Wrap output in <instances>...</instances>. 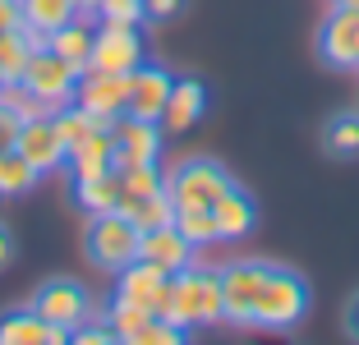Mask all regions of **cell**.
<instances>
[{
  "label": "cell",
  "instance_id": "cell-1",
  "mask_svg": "<svg viewBox=\"0 0 359 345\" xmlns=\"http://www.w3.org/2000/svg\"><path fill=\"white\" fill-rule=\"evenodd\" d=\"M157 318H170L175 327H212V323H226V299H222V272H184L170 276V290L166 304L157 309Z\"/></svg>",
  "mask_w": 359,
  "mask_h": 345
},
{
  "label": "cell",
  "instance_id": "cell-2",
  "mask_svg": "<svg viewBox=\"0 0 359 345\" xmlns=\"http://www.w3.org/2000/svg\"><path fill=\"white\" fill-rule=\"evenodd\" d=\"M309 309V285L304 276H295L290 267H267L263 290L254 299V327H267V332H285L295 327Z\"/></svg>",
  "mask_w": 359,
  "mask_h": 345
},
{
  "label": "cell",
  "instance_id": "cell-3",
  "mask_svg": "<svg viewBox=\"0 0 359 345\" xmlns=\"http://www.w3.org/2000/svg\"><path fill=\"white\" fill-rule=\"evenodd\" d=\"M138 240H143V230H138L120 208L116 212H97L93 226H88V258H93L97 267L120 272V267H129V262L138 258Z\"/></svg>",
  "mask_w": 359,
  "mask_h": 345
},
{
  "label": "cell",
  "instance_id": "cell-4",
  "mask_svg": "<svg viewBox=\"0 0 359 345\" xmlns=\"http://www.w3.org/2000/svg\"><path fill=\"white\" fill-rule=\"evenodd\" d=\"M231 184H235L231 170H226L222 161H208V157L184 161V166H180L175 175L166 180L170 198H175V212H180V208H212V203L222 198Z\"/></svg>",
  "mask_w": 359,
  "mask_h": 345
},
{
  "label": "cell",
  "instance_id": "cell-5",
  "mask_svg": "<svg viewBox=\"0 0 359 345\" xmlns=\"http://www.w3.org/2000/svg\"><path fill=\"white\" fill-rule=\"evenodd\" d=\"M79 74H83V69H74V65L65 60V55H55L51 46H37V51H32V60H28V69H23V83L42 97L51 111H60V106L74 102Z\"/></svg>",
  "mask_w": 359,
  "mask_h": 345
},
{
  "label": "cell",
  "instance_id": "cell-6",
  "mask_svg": "<svg viewBox=\"0 0 359 345\" xmlns=\"http://www.w3.org/2000/svg\"><path fill=\"white\" fill-rule=\"evenodd\" d=\"M74 102L88 115H97L102 125L120 120L129 111V74H111V69H83L74 88Z\"/></svg>",
  "mask_w": 359,
  "mask_h": 345
},
{
  "label": "cell",
  "instance_id": "cell-7",
  "mask_svg": "<svg viewBox=\"0 0 359 345\" xmlns=\"http://www.w3.org/2000/svg\"><path fill=\"white\" fill-rule=\"evenodd\" d=\"M32 309H37V318H42L46 327H65V332H74V327L88 318V295H83V285L69 281V276H51V281H42V290H37Z\"/></svg>",
  "mask_w": 359,
  "mask_h": 345
},
{
  "label": "cell",
  "instance_id": "cell-8",
  "mask_svg": "<svg viewBox=\"0 0 359 345\" xmlns=\"http://www.w3.org/2000/svg\"><path fill=\"white\" fill-rule=\"evenodd\" d=\"M267 267L263 262H231L222 272V299H226V323L254 327V299L263 290Z\"/></svg>",
  "mask_w": 359,
  "mask_h": 345
},
{
  "label": "cell",
  "instance_id": "cell-9",
  "mask_svg": "<svg viewBox=\"0 0 359 345\" xmlns=\"http://www.w3.org/2000/svg\"><path fill=\"white\" fill-rule=\"evenodd\" d=\"M143 65V42L138 32L125 23H102L97 28V46H93V65L88 69H111V74H134Z\"/></svg>",
  "mask_w": 359,
  "mask_h": 345
},
{
  "label": "cell",
  "instance_id": "cell-10",
  "mask_svg": "<svg viewBox=\"0 0 359 345\" xmlns=\"http://www.w3.org/2000/svg\"><path fill=\"white\" fill-rule=\"evenodd\" d=\"M116 134V166H138V161H157L161 157V125L157 120H138V115H120L111 120Z\"/></svg>",
  "mask_w": 359,
  "mask_h": 345
},
{
  "label": "cell",
  "instance_id": "cell-11",
  "mask_svg": "<svg viewBox=\"0 0 359 345\" xmlns=\"http://www.w3.org/2000/svg\"><path fill=\"white\" fill-rule=\"evenodd\" d=\"M318 51H323L327 65H337V69H359V10L337 5L327 14V23H323Z\"/></svg>",
  "mask_w": 359,
  "mask_h": 345
},
{
  "label": "cell",
  "instance_id": "cell-12",
  "mask_svg": "<svg viewBox=\"0 0 359 345\" xmlns=\"http://www.w3.org/2000/svg\"><path fill=\"white\" fill-rule=\"evenodd\" d=\"M138 258L152 262V267H161L166 276H175V272H184V267H194V244L180 235L175 221H166V226L143 230V240H138Z\"/></svg>",
  "mask_w": 359,
  "mask_h": 345
},
{
  "label": "cell",
  "instance_id": "cell-13",
  "mask_svg": "<svg viewBox=\"0 0 359 345\" xmlns=\"http://www.w3.org/2000/svg\"><path fill=\"white\" fill-rule=\"evenodd\" d=\"M166 290H170V276L161 272V267H152V262H143V258H134L129 267L116 272V299H129V304H138V309H152V313H157L161 304H166Z\"/></svg>",
  "mask_w": 359,
  "mask_h": 345
},
{
  "label": "cell",
  "instance_id": "cell-14",
  "mask_svg": "<svg viewBox=\"0 0 359 345\" xmlns=\"http://www.w3.org/2000/svg\"><path fill=\"white\" fill-rule=\"evenodd\" d=\"M23 152V157L37 166V175H46V170H55V166H65V143H60V134H55V125H51V115H37V120H23V129H19V143H14Z\"/></svg>",
  "mask_w": 359,
  "mask_h": 345
},
{
  "label": "cell",
  "instance_id": "cell-15",
  "mask_svg": "<svg viewBox=\"0 0 359 345\" xmlns=\"http://www.w3.org/2000/svg\"><path fill=\"white\" fill-rule=\"evenodd\" d=\"M170 83H175V79H170L161 65H138V69L129 74V115H138V120H161Z\"/></svg>",
  "mask_w": 359,
  "mask_h": 345
},
{
  "label": "cell",
  "instance_id": "cell-16",
  "mask_svg": "<svg viewBox=\"0 0 359 345\" xmlns=\"http://www.w3.org/2000/svg\"><path fill=\"white\" fill-rule=\"evenodd\" d=\"M203 106H208V93H203L198 79H175L157 125L166 129V134H184V129H194L203 120Z\"/></svg>",
  "mask_w": 359,
  "mask_h": 345
},
{
  "label": "cell",
  "instance_id": "cell-17",
  "mask_svg": "<svg viewBox=\"0 0 359 345\" xmlns=\"http://www.w3.org/2000/svg\"><path fill=\"white\" fill-rule=\"evenodd\" d=\"M65 161H69L74 184H79V180H93V175L116 170V134H111V125H97L79 147H69V157H65Z\"/></svg>",
  "mask_w": 359,
  "mask_h": 345
},
{
  "label": "cell",
  "instance_id": "cell-18",
  "mask_svg": "<svg viewBox=\"0 0 359 345\" xmlns=\"http://www.w3.org/2000/svg\"><path fill=\"white\" fill-rule=\"evenodd\" d=\"M212 221H217V240H240V235L254 230V198L240 184H231L212 203Z\"/></svg>",
  "mask_w": 359,
  "mask_h": 345
},
{
  "label": "cell",
  "instance_id": "cell-19",
  "mask_svg": "<svg viewBox=\"0 0 359 345\" xmlns=\"http://www.w3.org/2000/svg\"><path fill=\"white\" fill-rule=\"evenodd\" d=\"M46 46H51L55 55H65L74 69H88V65H93V46H97V28L83 14H74L65 28H55L51 37H46Z\"/></svg>",
  "mask_w": 359,
  "mask_h": 345
},
{
  "label": "cell",
  "instance_id": "cell-20",
  "mask_svg": "<svg viewBox=\"0 0 359 345\" xmlns=\"http://www.w3.org/2000/svg\"><path fill=\"white\" fill-rule=\"evenodd\" d=\"M37 46H46V37L32 32L28 23L0 32V74H5V79H23V69H28V60H32Z\"/></svg>",
  "mask_w": 359,
  "mask_h": 345
},
{
  "label": "cell",
  "instance_id": "cell-21",
  "mask_svg": "<svg viewBox=\"0 0 359 345\" xmlns=\"http://www.w3.org/2000/svg\"><path fill=\"white\" fill-rule=\"evenodd\" d=\"M74 203L88 212V217H97V212H116L120 208V170H106V175L79 180Z\"/></svg>",
  "mask_w": 359,
  "mask_h": 345
},
{
  "label": "cell",
  "instance_id": "cell-22",
  "mask_svg": "<svg viewBox=\"0 0 359 345\" xmlns=\"http://www.w3.org/2000/svg\"><path fill=\"white\" fill-rule=\"evenodd\" d=\"M0 345H51V327L37 318V309H14L0 318Z\"/></svg>",
  "mask_w": 359,
  "mask_h": 345
},
{
  "label": "cell",
  "instance_id": "cell-23",
  "mask_svg": "<svg viewBox=\"0 0 359 345\" xmlns=\"http://www.w3.org/2000/svg\"><path fill=\"white\" fill-rule=\"evenodd\" d=\"M19 5H23V23L32 32H42V37H51L55 28H65L79 14L74 0H19Z\"/></svg>",
  "mask_w": 359,
  "mask_h": 345
},
{
  "label": "cell",
  "instance_id": "cell-24",
  "mask_svg": "<svg viewBox=\"0 0 359 345\" xmlns=\"http://www.w3.org/2000/svg\"><path fill=\"white\" fill-rule=\"evenodd\" d=\"M116 170H120V203H143V198H152V194H161V189H166V180H161L157 161L116 166Z\"/></svg>",
  "mask_w": 359,
  "mask_h": 345
},
{
  "label": "cell",
  "instance_id": "cell-25",
  "mask_svg": "<svg viewBox=\"0 0 359 345\" xmlns=\"http://www.w3.org/2000/svg\"><path fill=\"white\" fill-rule=\"evenodd\" d=\"M37 184V166L23 157L19 147H5L0 152V198H19Z\"/></svg>",
  "mask_w": 359,
  "mask_h": 345
},
{
  "label": "cell",
  "instance_id": "cell-26",
  "mask_svg": "<svg viewBox=\"0 0 359 345\" xmlns=\"http://www.w3.org/2000/svg\"><path fill=\"white\" fill-rule=\"evenodd\" d=\"M120 212H125L138 230H152V226L175 221V198H170V189H161V194H152V198H143V203H120Z\"/></svg>",
  "mask_w": 359,
  "mask_h": 345
},
{
  "label": "cell",
  "instance_id": "cell-27",
  "mask_svg": "<svg viewBox=\"0 0 359 345\" xmlns=\"http://www.w3.org/2000/svg\"><path fill=\"white\" fill-rule=\"evenodd\" d=\"M51 125H55V134H60L65 152H69V147H79L97 125H102V120H97V115H88L83 106L74 102V106H60V111H51Z\"/></svg>",
  "mask_w": 359,
  "mask_h": 345
},
{
  "label": "cell",
  "instance_id": "cell-28",
  "mask_svg": "<svg viewBox=\"0 0 359 345\" xmlns=\"http://www.w3.org/2000/svg\"><path fill=\"white\" fill-rule=\"evenodd\" d=\"M0 102L10 106L19 120H37V115H51V106H46L42 97L32 93L23 79H5V83H0Z\"/></svg>",
  "mask_w": 359,
  "mask_h": 345
},
{
  "label": "cell",
  "instance_id": "cell-29",
  "mask_svg": "<svg viewBox=\"0 0 359 345\" xmlns=\"http://www.w3.org/2000/svg\"><path fill=\"white\" fill-rule=\"evenodd\" d=\"M148 318H152V309H138V304H129V299H116L111 313H106V323H111L116 341H138V332L148 327Z\"/></svg>",
  "mask_w": 359,
  "mask_h": 345
},
{
  "label": "cell",
  "instance_id": "cell-30",
  "mask_svg": "<svg viewBox=\"0 0 359 345\" xmlns=\"http://www.w3.org/2000/svg\"><path fill=\"white\" fill-rule=\"evenodd\" d=\"M175 226H180V235H184L194 249L217 240V221H212V208H180V212H175Z\"/></svg>",
  "mask_w": 359,
  "mask_h": 345
},
{
  "label": "cell",
  "instance_id": "cell-31",
  "mask_svg": "<svg viewBox=\"0 0 359 345\" xmlns=\"http://www.w3.org/2000/svg\"><path fill=\"white\" fill-rule=\"evenodd\" d=\"M327 147L337 152V157H350V152H359V115H337L327 125Z\"/></svg>",
  "mask_w": 359,
  "mask_h": 345
},
{
  "label": "cell",
  "instance_id": "cell-32",
  "mask_svg": "<svg viewBox=\"0 0 359 345\" xmlns=\"http://www.w3.org/2000/svg\"><path fill=\"white\" fill-rule=\"evenodd\" d=\"M180 341H184V327H175L170 318H157V313H152L148 327L138 332L134 345H180Z\"/></svg>",
  "mask_w": 359,
  "mask_h": 345
},
{
  "label": "cell",
  "instance_id": "cell-33",
  "mask_svg": "<svg viewBox=\"0 0 359 345\" xmlns=\"http://www.w3.org/2000/svg\"><path fill=\"white\" fill-rule=\"evenodd\" d=\"M102 23H125V28H138L143 23V0H102Z\"/></svg>",
  "mask_w": 359,
  "mask_h": 345
},
{
  "label": "cell",
  "instance_id": "cell-34",
  "mask_svg": "<svg viewBox=\"0 0 359 345\" xmlns=\"http://www.w3.org/2000/svg\"><path fill=\"white\" fill-rule=\"evenodd\" d=\"M69 341H79V345H106V341H116V332H111V323H79L74 332H69Z\"/></svg>",
  "mask_w": 359,
  "mask_h": 345
},
{
  "label": "cell",
  "instance_id": "cell-35",
  "mask_svg": "<svg viewBox=\"0 0 359 345\" xmlns=\"http://www.w3.org/2000/svg\"><path fill=\"white\" fill-rule=\"evenodd\" d=\"M19 129H23V120H19V115H14L5 102H0V152L19 143Z\"/></svg>",
  "mask_w": 359,
  "mask_h": 345
},
{
  "label": "cell",
  "instance_id": "cell-36",
  "mask_svg": "<svg viewBox=\"0 0 359 345\" xmlns=\"http://www.w3.org/2000/svg\"><path fill=\"white\" fill-rule=\"evenodd\" d=\"M180 5L184 0H143V19H170V14H180Z\"/></svg>",
  "mask_w": 359,
  "mask_h": 345
},
{
  "label": "cell",
  "instance_id": "cell-37",
  "mask_svg": "<svg viewBox=\"0 0 359 345\" xmlns=\"http://www.w3.org/2000/svg\"><path fill=\"white\" fill-rule=\"evenodd\" d=\"M23 23V5L19 0H0V32H10Z\"/></svg>",
  "mask_w": 359,
  "mask_h": 345
},
{
  "label": "cell",
  "instance_id": "cell-38",
  "mask_svg": "<svg viewBox=\"0 0 359 345\" xmlns=\"http://www.w3.org/2000/svg\"><path fill=\"white\" fill-rule=\"evenodd\" d=\"M10 262H14V235L0 226V267H10Z\"/></svg>",
  "mask_w": 359,
  "mask_h": 345
},
{
  "label": "cell",
  "instance_id": "cell-39",
  "mask_svg": "<svg viewBox=\"0 0 359 345\" xmlns=\"http://www.w3.org/2000/svg\"><path fill=\"white\" fill-rule=\"evenodd\" d=\"M346 332H350V336L359 341V295H355V299L346 304Z\"/></svg>",
  "mask_w": 359,
  "mask_h": 345
},
{
  "label": "cell",
  "instance_id": "cell-40",
  "mask_svg": "<svg viewBox=\"0 0 359 345\" xmlns=\"http://www.w3.org/2000/svg\"><path fill=\"white\" fill-rule=\"evenodd\" d=\"M74 5H79V14H97L102 10V0H74Z\"/></svg>",
  "mask_w": 359,
  "mask_h": 345
},
{
  "label": "cell",
  "instance_id": "cell-41",
  "mask_svg": "<svg viewBox=\"0 0 359 345\" xmlns=\"http://www.w3.org/2000/svg\"><path fill=\"white\" fill-rule=\"evenodd\" d=\"M337 5H346V10H359V0H337Z\"/></svg>",
  "mask_w": 359,
  "mask_h": 345
},
{
  "label": "cell",
  "instance_id": "cell-42",
  "mask_svg": "<svg viewBox=\"0 0 359 345\" xmlns=\"http://www.w3.org/2000/svg\"><path fill=\"white\" fill-rule=\"evenodd\" d=\"M0 83H5V74H0Z\"/></svg>",
  "mask_w": 359,
  "mask_h": 345
}]
</instances>
